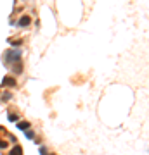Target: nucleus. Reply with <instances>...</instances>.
Listing matches in <instances>:
<instances>
[{
    "instance_id": "obj_4",
    "label": "nucleus",
    "mask_w": 149,
    "mask_h": 155,
    "mask_svg": "<svg viewBox=\"0 0 149 155\" xmlns=\"http://www.w3.org/2000/svg\"><path fill=\"white\" fill-rule=\"evenodd\" d=\"M14 64H16V65L12 67V73H14V74H21V73H23V62L17 60V62H14Z\"/></svg>"
},
{
    "instance_id": "obj_12",
    "label": "nucleus",
    "mask_w": 149,
    "mask_h": 155,
    "mask_svg": "<svg viewBox=\"0 0 149 155\" xmlns=\"http://www.w3.org/2000/svg\"><path fill=\"white\" fill-rule=\"evenodd\" d=\"M9 98H11V93H5V95L2 97V100H9Z\"/></svg>"
},
{
    "instance_id": "obj_11",
    "label": "nucleus",
    "mask_w": 149,
    "mask_h": 155,
    "mask_svg": "<svg viewBox=\"0 0 149 155\" xmlns=\"http://www.w3.org/2000/svg\"><path fill=\"white\" fill-rule=\"evenodd\" d=\"M49 152H47V148L45 146H40V155H47Z\"/></svg>"
},
{
    "instance_id": "obj_9",
    "label": "nucleus",
    "mask_w": 149,
    "mask_h": 155,
    "mask_svg": "<svg viewBox=\"0 0 149 155\" xmlns=\"http://www.w3.org/2000/svg\"><path fill=\"white\" fill-rule=\"evenodd\" d=\"M26 138L33 140V138H35V133H33V131H28V129H26Z\"/></svg>"
},
{
    "instance_id": "obj_5",
    "label": "nucleus",
    "mask_w": 149,
    "mask_h": 155,
    "mask_svg": "<svg viewBox=\"0 0 149 155\" xmlns=\"http://www.w3.org/2000/svg\"><path fill=\"white\" fill-rule=\"evenodd\" d=\"M7 155H23V148H21L19 145H16V146H14V148H12Z\"/></svg>"
},
{
    "instance_id": "obj_6",
    "label": "nucleus",
    "mask_w": 149,
    "mask_h": 155,
    "mask_svg": "<svg viewBox=\"0 0 149 155\" xmlns=\"http://www.w3.org/2000/svg\"><path fill=\"white\" fill-rule=\"evenodd\" d=\"M17 129H23V131L30 129V122H28V121H21V122H17Z\"/></svg>"
},
{
    "instance_id": "obj_1",
    "label": "nucleus",
    "mask_w": 149,
    "mask_h": 155,
    "mask_svg": "<svg viewBox=\"0 0 149 155\" xmlns=\"http://www.w3.org/2000/svg\"><path fill=\"white\" fill-rule=\"evenodd\" d=\"M17 60H21V50H17V48H9V50L4 52V62H5L7 65L14 64V62H17Z\"/></svg>"
},
{
    "instance_id": "obj_10",
    "label": "nucleus",
    "mask_w": 149,
    "mask_h": 155,
    "mask_svg": "<svg viewBox=\"0 0 149 155\" xmlns=\"http://www.w3.org/2000/svg\"><path fill=\"white\" fill-rule=\"evenodd\" d=\"M2 148H7V141L0 138V150H2Z\"/></svg>"
},
{
    "instance_id": "obj_8",
    "label": "nucleus",
    "mask_w": 149,
    "mask_h": 155,
    "mask_svg": "<svg viewBox=\"0 0 149 155\" xmlns=\"http://www.w3.org/2000/svg\"><path fill=\"white\" fill-rule=\"evenodd\" d=\"M17 119H19V116H17V114H14V112H11V114H9V121H12V122H16Z\"/></svg>"
},
{
    "instance_id": "obj_2",
    "label": "nucleus",
    "mask_w": 149,
    "mask_h": 155,
    "mask_svg": "<svg viewBox=\"0 0 149 155\" xmlns=\"http://www.w3.org/2000/svg\"><path fill=\"white\" fill-rule=\"evenodd\" d=\"M30 24H31V17L30 16H23V17H19V21H17L19 28H28Z\"/></svg>"
},
{
    "instance_id": "obj_3",
    "label": "nucleus",
    "mask_w": 149,
    "mask_h": 155,
    "mask_svg": "<svg viewBox=\"0 0 149 155\" xmlns=\"http://www.w3.org/2000/svg\"><path fill=\"white\" fill-rule=\"evenodd\" d=\"M5 86L14 88V86H16V79H14V78H11V76L4 78V79H2V88H5Z\"/></svg>"
},
{
    "instance_id": "obj_7",
    "label": "nucleus",
    "mask_w": 149,
    "mask_h": 155,
    "mask_svg": "<svg viewBox=\"0 0 149 155\" xmlns=\"http://www.w3.org/2000/svg\"><path fill=\"white\" fill-rule=\"evenodd\" d=\"M9 43L12 47H19V45H23V40H9Z\"/></svg>"
}]
</instances>
